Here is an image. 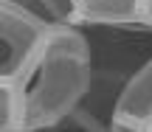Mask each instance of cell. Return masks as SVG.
Segmentation results:
<instances>
[{
	"instance_id": "cell-1",
	"label": "cell",
	"mask_w": 152,
	"mask_h": 132,
	"mask_svg": "<svg viewBox=\"0 0 152 132\" xmlns=\"http://www.w3.org/2000/svg\"><path fill=\"white\" fill-rule=\"evenodd\" d=\"M93 76V51L82 25H56L28 67L9 82L23 107V129L59 121L85 107Z\"/></svg>"
},
{
	"instance_id": "cell-2",
	"label": "cell",
	"mask_w": 152,
	"mask_h": 132,
	"mask_svg": "<svg viewBox=\"0 0 152 132\" xmlns=\"http://www.w3.org/2000/svg\"><path fill=\"white\" fill-rule=\"evenodd\" d=\"M54 28L56 25H48L26 11L0 6V82L20 76Z\"/></svg>"
},
{
	"instance_id": "cell-3",
	"label": "cell",
	"mask_w": 152,
	"mask_h": 132,
	"mask_svg": "<svg viewBox=\"0 0 152 132\" xmlns=\"http://www.w3.org/2000/svg\"><path fill=\"white\" fill-rule=\"evenodd\" d=\"M76 20L82 28L147 31L144 0H76Z\"/></svg>"
},
{
	"instance_id": "cell-4",
	"label": "cell",
	"mask_w": 152,
	"mask_h": 132,
	"mask_svg": "<svg viewBox=\"0 0 152 132\" xmlns=\"http://www.w3.org/2000/svg\"><path fill=\"white\" fill-rule=\"evenodd\" d=\"M110 112L132 118L138 124H149L152 121V56L147 62H141L130 73V79L121 84L118 96H115V104H113Z\"/></svg>"
},
{
	"instance_id": "cell-5",
	"label": "cell",
	"mask_w": 152,
	"mask_h": 132,
	"mask_svg": "<svg viewBox=\"0 0 152 132\" xmlns=\"http://www.w3.org/2000/svg\"><path fill=\"white\" fill-rule=\"evenodd\" d=\"M17 132H110L107 121L90 112L87 107H79V110L62 115L59 121H51V124H39V127H26V129H17Z\"/></svg>"
},
{
	"instance_id": "cell-6",
	"label": "cell",
	"mask_w": 152,
	"mask_h": 132,
	"mask_svg": "<svg viewBox=\"0 0 152 132\" xmlns=\"http://www.w3.org/2000/svg\"><path fill=\"white\" fill-rule=\"evenodd\" d=\"M23 129V107L14 87L9 82H0V132Z\"/></svg>"
},
{
	"instance_id": "cell-7",
	"label": "cell",
	"mask_w": 152,
	"mask_h": 132,
	"mask_svg": "<svg viewBox=\"0 0 152 132\" xmlns=\"http://www.w3.org/2000/svg\"><path fill=\"white\" fill-rule=\"evenodd\" d=\"M39 3L51 11V17L59 25H79V20H76V0H39Z\"/></svg>"
},
{
	"instance_id": "cell-8",
	"label": "cell",
	"mask_w": 152,
	"mask_h": 132,
	"mask_svg": "<svg viewBox=\"0 0 152 132\" xmlns=\"http://www.w3.org/2000/svg\"><path fill=\"white\" fill-rule=\"evenodd\" d=\"M0 6H11V9H17V11H26V14H31V17H37V20H42V22H48V25H59V22L51 17V11L45 9L39 0H0Z\"/></svg>"
},
{
	"instance_id": "cell-9",
	"label": "cell",
	"mask_w": 152,
	"mask_h": 132,
	"mask_svg": "<svg viewBox=\"0 0 152 132\" xmlns=\"http://www.w3.org/2000/svg\"><path fill=\"white\" fill-rule=\"evenodd\" d=\"M107 129H110V132H147V124H138V121H132V118H124V115L110 112Z\"/></svg>"
},
{
	"instance_id": "cell-10",
	"label": "cell",
	"mask_w": 152,
	"mask_h": 132,
	"mask_svg": "<svg viewBox=\"0 0 152 132\" xmlns=\"http://www.w3.org/2000/svg\"><path fill=\"white\" fill-rule=\"evenodd\" d=\"M144 22H147V31L152 34V0H144Z\"/></svg>"
},
{
	"instance_id": "cell-11",
	"label": "cell",
	"mask_w": 152,
	"mask_h": 132,
	"mask_svg": "<svg viewBox=\"0 0 152 132\" xmlns=\"http://www.w3.org/2000/svg\"><path fill=\"white\" fill-rule=\"evenodd\" d=\"M147 132H152V121H149V124H147Z\"/></svg>"
}]
</instances>
